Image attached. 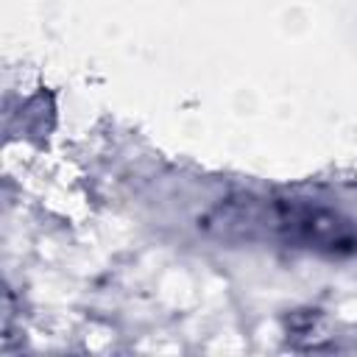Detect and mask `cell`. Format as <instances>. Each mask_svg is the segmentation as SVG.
Instances as JSON below:
<instances>
[{"label":"cell","mask_w":357,"mask_h":357,"mask_svg":"<svg viewBox=\"0 0 357 357\" xmlns=\"http://www.w3.org/2000/svg\"><path fill=\"white\" fill-rule=\"evenodd\" d=\"M204 229L226 240L271 237L326 254L357 248V234L346 220H340L326 209L290 204V201L268 204L259 198H229L204 220Z\"/></svg>","instance_id":"cell-1"}]
</instances>
